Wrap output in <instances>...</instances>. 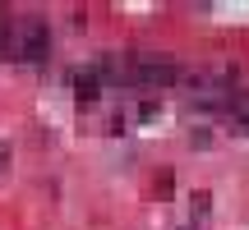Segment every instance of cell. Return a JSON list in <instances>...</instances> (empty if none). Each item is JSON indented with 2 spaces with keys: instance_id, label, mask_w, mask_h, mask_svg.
I'll return each instance as SVG.
<instances>
[{
  "instance_id": "3957f363",
  "label": "cell",
  "mask_w": 249,
  "mask_h": 230,
  "mask_svg": "<svg viewBox=\"0 0 249 230\" xmlns=\"http://www.w3.org/2000/svg\"><path fill=\"white\" fill-rule=\"evenodd\" d=\"M74 88H79V97H83V101H92V97L102 92V79H97V69H83L79 79H74Z\"/></svg>"
},
{
  "instance_id": "6da1fadb",
  "label": "cell",
  "mask_w": 249,
  "mask_h": 230,
  "mask_svg": "<svg viewBox=\"0 0 249 230\" xmlns=\"http://www.w3.org/2000/svg\"><path fill=\"white\" fill-rule=\"evenodd\" d=\"M46 42H51V37H46V23H42V18H18V23L0 37V46H5L9 60H42V55H46Z\"/></svg>"
},
{
  "instance_id": "7a4b0ae2",
  "label": "cell",
  "mask_w": 249,
  "mask_h": 230,
  "mask_svg": "<svg viewBox=\"0 0 249 230\" xmlns=\"http://www.w3.org/2000/svg\"><path fill=\"white\" fill-rule=\"evenodd\" d=\"M176 79H180V69L171 60H134L129 65V83H139V88H171Z\"/></svg>"
},
{
  "instance_id": "277c9868",
  "label": "cell",
  "mask_w": 249,
  "mask_h": 230,
  "mask_svg": "<svg viewBox=\"0 0 249 230\" xmlns=\"http://www.w3.org/2000/svg\"><path fill=\"white\" fill-rule=\"evenodd\" d=\"M5 161H9V157H5V152H0V170H5Z\"/></svg>"
}]
</instances>
